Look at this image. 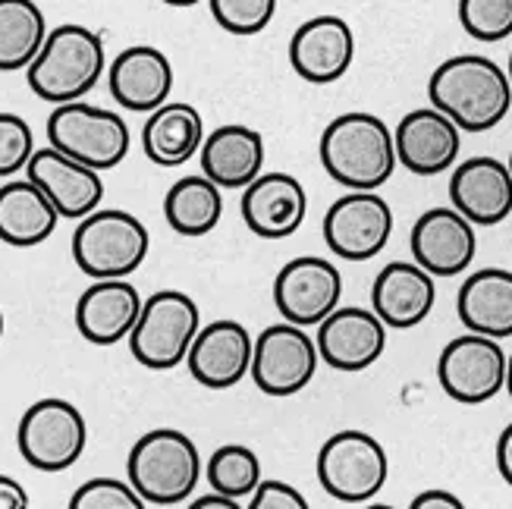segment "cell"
<instances>
[{
  "label": "cell",
  "mask_w": 512,
  "mask_h": 509,
  "mask_svg": "<svg viewBox=\"0 0 512 509\" xmlns=\"http://www.w3.org/2000/svg\"><path fill=\"white\" fill-rule=\"evenodd\" d=\"M431 107L447 114L462 132H487L512 107V85L500 63L481 54L443 60L428 82Z\"/></svg>",
  "instance_id": "6da1fadb"
},
{
  "label": "cell",
  "mask_w": 512,
  "mask_h": 509,
  "mask_svg": "<svg viewBox=\"0 0 512 509\" xmlns=\"http://www.w3.org/2000/svg\"><path fill=\"white\" fill-rule=\"evenodd\" d=\"M318 158L330 180L343 189H381L399 167L390 126L365 110H352L327 123Z\"/></svg>",
  "instance_id": "7a4b0ae2"
},
{
  "label": "cell",
  "mask_w": 512,
  "mask_h": 509,
  "mask_svg": "<svg viewBox=\"0 0 512 509\" xmlns=\"http://www.w3.org/2000/svg\"><path fill=\"white\" fill-rule=\"evenodd\" d=\"M107 70L104 41L98 32L79 22L48 29L41 51L26 66L29 88L48 104H66L85 98Z\"/></svg>",
  "instance_id": "3957f363"
},
{
  "label": "cell",
  "mask_w": 512,
  "mask_h": 509,
  "mask_svg": "<svg viewBox=\"0 0 512 509\" xmlns=\"http://www.w3.org/2000/svg\"><path fill=\"white\" fill-rule=\"evenodd\" d=\"M126 475L148 506H176L202 481V456L186 431L154 428L132 444Z\"/></svg>",
  "instance_id": "277c9868"
},
{
  "label": "cell",
  "mask_w": 512,
  "mask_h": 509,
  "mask_svg": "<svg viewBox=\"0 0 512 509\" xmlns=\"http://www.w3.org/2000/svg\"><path fill=\"white\" fill-rule=\"evenodd\" d=\"M151 249L148 227L120 208H95L73 233V261L92 280L136 274Z\"/></svg>",
  "instance_id": "5b68a950"
},
{
  "label": "cell",
  "mask_w": 512,
  "mask_h": 509,
  "mask_svg": "<svg viewBox=\"0 0 512 509\" xmlns=\"http://www.w3.org/2000/svg\"><path fill=\"white\" fill-rule=\"evenodd\" d=\"M202 327V312L189 293L161 290L142 302L136 327L129 330V352L142 368L170 371L186 362V352Z\"/></svg>",
  "instance_id": "8992f818"
},
{
  "label": "cell",
  "mask_w": 512,
  "mask_h": 509,
  "mask_svg": "<svg viewBox=\"0 0 512 509\" xmlns=\"http://www.w3.org/2000/svg\"><path fill=\"white\" fill-rule=\"evenodd\" d=\"M48 142L51 148L70 154L85 167L114 170L126 161L132 136L129 123L117 117L114 110L85 104L79 98L54 104V114L48 117Z\"/></svg>",
  "instance_id": "52a82bcc"
},
{
  "label": "cell",
  "mask_w": 512,
  "mask_h": 509,
  "mask_svg": "<svg viewBox=\"0 0 512 509\" xmlns=\"http://www.w3.org/2000/svg\"><path fill=\"white\" fill-rule=\"evenodd\" d=\"M390 475L387 450L368 431H337L318 453V481L340 503H368L384 491Z\"/></svg>",
  "instance_id": "ba28073f"
},
{
  "label": "cell",
  "mask_w": 512,
  "mask_h": 509,
  "mask_svg": "<svg viewBox=\"0 0 512 509\" xmlns=\"http://www.w3.org/2000/svg\"><path fill=\"white\" fill-rule=\"evenodd\" d=\"M85 444L88 425L82 412L57 396L32 403L19 418L16 447L38 472H66L82 459Z\"/></svg>",
  "instance_id": "9c48e42d"
},
{
  "label": "cell",
  "mask_w": 512,
  "mask_h": 509,
  "mask_svg": "<svg viewBox=\"0 0 512 509\" xmlns=\"http://www.w3.org/2000/svg\"><path fill=\"white\" fill-rule=\"evenodd\" d=\"M393 211L377 189H349L324 214V242L343 261H368L387 249Z\"/></svg>",
  "instance_id": "30bf717a"
},
{
  "label": "cell",
  "mask_w": 512,
  "mask_h": 509,
  "mask_svg": "<svg viewBox=\"0 0 512 509\" xmlns=\"http://www.w3.org/2000/svg\"><path fill=\"white\" fill-rule=\"evenodd\" d=\"M437 381L450 400L481 406L506 387V352L500 340L484 334H462L443 346L437 359Z\"/></svg>",
  "instance_id": "8fae6325"
},
{
  "label": "cell",
  "mask_w": 512,
  "mask_h": 509,
  "mask_svg": "<svg viewBox=\"0 0 512 509\" xmlns=\"http://www.w3.org/2000/svg\"><path fill=\"white\" fill-rule=\"evenodd\" d=\"M318 343L299 324L264 327L252 346V381L267 396H296L318 371Z\"/></svg>",
  "instance_id": "7c38bea8"
},
{
  "label": "cell",
  "mask_w": 512,
  "mask_h": 509,
  "mask_svg": "<svg viewBox=\"0 0 512 509\" xmlns=\"http://www.w3.org/2000/svg\"><path fill=\"white\" fill-rule=\"evenodd\" d=\"M343 299V274L333 261L302 255L286 261L274 280V305L283 321L299 327L321 324Z\"/></svg>",
  "instance_id": "4fadbf2b"
},
{
  "label": "cell",
  "mask_w": 512,
  "mask_h": 509,
  "mask_svg": "<svg viewBox=\"0 0 512 509\" xmlns=\"http://www.w3.org/2000/svg\"><path fill=\"white\" fill-rule=\"evenodd\" d=\"M318 356L327 368L365 371L387 349V324L374 315V308H333L318 324Z\"/></svg>",
  "instance_id": "5bb4252c"
},
{
  "label": "cell",
  "mask_w": 512,
  "mask_h": 509,
  "mask_svg": "<svg viewBox=\"0 0 512 509\" xmlns=\"http://www.w3.org/2000/svg\"><path fill=\"white\" fill-rule=\"evenodd\" d=\"M252 346L255 340L246 324L220 318L208 327H198V334L186 352V368L202 387L230 390L249 374Z\"/></svg>",
  "instance_id": "9a60e30c"
},
{
  "label": "cell",
  "mask_w": 512,
  "mask_h": 509,
  "mask_svg": "<svg viewBox=\"0 0 512 509\" xmlns=\"http://www.w3.org/2000/svg\"><path fill=\"white\" fill-rule=\"evenodd\" d=\"M412 258L434 277H456L472 268L478 252L475 224L453 205L425 211L412 227Z\"/></svg>",
  "instance_id": "2e32d148"
},
{
  "label": "cell",
  "mask_w": 512,
  "mask_h": 509,
  "mask_svg": "<svg viewBox=\"0 0 512 509\" xmlns=\"http://www.w3.org/2000/svg\"><path fill=\"white\" fill-rule=\"evenodd\" d=\"M26 173H29V180L51 198L57 214L66 220H82L85 214L101 208V198H104L101 170L85 167L82 161L70 158V154H63L51 145L32 151Z\"/></svg>",
  "instance_id": "e0dca14e"
},
{
  "label": "cell",
  "mask_w": 512,
  "mask_h": 509,
  "mask_svg": "<svg viewBox=\"0 0 512 509\" xmlns=\"http://www.w3.org/2000/svg\"><path fill=\"white\" fill-rule=\"evenodd\" d=\"M396 161L415 176H437L456 167L462 129L437 107H418L399 120L393 132Z\"/></svg>",
  "instance_id": "ac0fdd59"
},
{
  "label": "cell",
  "mask_w": 512,
  "mask_h": 509,
  "mask_svg": "<svg viewBox=\"0 0 512 509\" xmlns=\"http://www.w3.org/2000/svg\"><path fill=\"white\" fill-rule=\"evenodd\" d=\"M355 35L343 16H315L302 22L289 41V63L311 85H330L349 73Z\"/></svg>",
  "instance_id": "d6986e66"
},
{
  "label": "cell",
  "mask_w": 512,
  "mask_h": 509,
  "mask_svg": "<svg viewBox=\"0 0 512 509\" xmlns=\"http://www.w3.org/2000/svg\"><path fill=\"white\" fill-rule=\"evenodd\" d=\"M239 211L255 236L286 239L302 227L308 214V195L293 173L267 170L242 189Z\"/></svg>",
  "instance_id": "ffe728a7"
},
{
  "label": "cell",
  "mask_w": 512,
  "mask_h": 509,
  "mask_svg": "<svg viewBox=\"0 0 512 509\" xmlns=\"http://www.w3.org/2000/svg\"><path fill=\"white\" fill-rule=\"evenodd\" d=\"M107 85L123 110L151 114V110L167 104L173 92V63L161 48L132 44L107 66Z\"/></svg>",
  "instance_id": "44dd1931"
},
{
  "label": "cell",
  "mask_w": 512,
  "mask_h": 509,
  "mask_svg": "<svg viewBox=\"0 0 512 509\" xmlns=\"http://www.w3.org/2000/svg\"><path fill=\"white\" fill-rule=\"evenodd\" d=\"M453 208L475 227H497L512 214V173L497 158H469L453 170L450 180Z\"/></svg>",
  "instance_id": "7402d4cb"
},
{
  "label": "cell",
  "mask_w": 512,
  "mask_h": 509,
  "mask_svg": "<svg viewBox=\"0 0 512 509\" xmlns=\"http://www.w3.org/2000/svg\"><path fill=\"white\" fill-rule=\"evenodd\" d=\"M437 302L434 274H428L415 261H390L371 286V308L393 330L418 327Z\"/></svg>",
  "instance_id": "603a6c76"
},
{
  "label": "cell",
  "mask_w": 512,
  "mask_h": 509,
  "mask_svg": "<svg viewBox=\"0 0 512 509\" xmlns=\"http://www.w3.org/2000/svg\"><path fill=\"white\" fill-rule=\"evenodd\" d=\"M142 312V293L126 277L95 280L76 302V327L82 340L114 346L129 337Z\"/></svg>",
  "instance_id": "cb8c5ba5"
},
{
  "label": "cell",
  "mask_w": 512,
  "mask_h": 509,
  "mask_svg": "<svg viewBox=\"0 0 512 509\" xmlns=\"http://www.w3.org/2000/svg\"><path fill=\"white\" fill-rule=\"evenodd\" d=\"M198 158H202V173L220 189H246L255 176L264 173L267 145L258 129L227 123L205 136Z\"/></svg>",
  "instance_id": "d4e9b609"
},
{
  "label": "cell",
  "mask_w": 512,
  "mask_h": 509,
  "mask_svg": "<svg viewBox=\"0 0 512 509\" xmlns=\"http://www.w3.org/2000/svg\"><path fill=\"white\" fill-rule=\"evenodd\" d=\"M456 312L465 330L494 340L512 337V271L481 268L459 286Z\"/></svg>",
  "instance_id": "484cf974"
},
{
  "label": "cell",
  "mask_w": 512,
  "mask_h": 509,
  "mask_svg": "<svg viewBox=\"0 0 512 509\" xmlns=\"http://www.w3.org/2000/svg\"><path fill=\"white\" fill-rule=\"evenodd\" d=\"M205 142V120L186 101H167L151 110L142 126V151L158 167H180L192 161Z\"/></svg>",
  "instance_id": "4316f807"
},
{
  "label": "cell",
  "mask_w": 512,
  "mask_h": 509,
  "mask_svg": "<svg viewBox=\"0 0 512 509\" xmlns=\"http://www.w3.org/2000/svg\"><path fill=\"white\" fill-rule=\"evenodd\" d=\"M57 208L29 176L0 186V242L13 249H32L57 230Z\"/></svg>",
  "instance_id": "83f0119b"
},
{
  "label": "cell",
  "mask_w": 512,
  "mask_h": 509,
  "mask_svg": "<svg viewBox=\"0 0 512 509\" xmlns=\"http://www.w3.org/2000/svg\"><path fill=\"white\" fill-rule=\"evenodd\" d=\"M224 214V192L208 176H183L164 195V217L173 233L208 236Z\"/></svg>",
  "instance_id": "f1b7e54d"
},
{
  "label": "cell",
  "mask_w": 512,
  "mask_h": 509,
  "mask_svg": "<svg viewBox=\"0 0 512 509\" xmlns=\"http://www.w3.org/2000/svg\"><path fill=\"white\" fill-rule=\"evenodd\" d=\"M48 38V19L35 0H0V73L26 70Z\"/></svg>",
  "instance_id": "f546056e"
},
{
  "label": "cell",
  "mask_w": 512,
  "mask_h": 509,
  "mask_svg": "<svg viewBox=\"0 0 512 509\" xmlns=\"http://www.w3.org/2000/svg\"><path fill=\"white\" fill-rule=\"evenodd\" d=\"M208 484L211 491L227 494L233 500L252 497V491L258 488L261 481V459L255 450L242 447V444H224L217 447L214 456L208 459Z\"/></svg>",
  "instance_id": "4dcf8cb0"
},
{
  "label": "cell",
  "mask_w": 512,
  "mask_h": 509,
  "mask_svg": "<svg viewBox=\"0 0 512 509\" xmlns=\"http://www.w3.org/2000/svg\"><path fill=\"white\" fill-rule=\"evenodd\" d=\"M459 22L475 41L512 35V0H459Z\"/></svg>",
  "instance_id": "1f68e13d"
},
{
  "label": "cell",
  "mask_w": 512,
  "mask_h": 509,
  "mask_svg": "<svg viewBox=\"0 0 512 509\" xmlns=\"http://www.w3.org/2000/svg\"><path fill=\"white\" fill-rule=\"evenodd\" d=\"M214 22L230 35H258L271 26L277 0H208Z\"/></svg>",
  "instance_id": "d6a6232c"
},
{
  "label": "cell",
  "mask_w": 512,
  "mask_h": 509,
  "mask_svg": "<svg viewBox=\"0 0 512 509\" xmlns=\"http://www.w3.org/2000/svg\"><path fill=\"white\" fill-rule=\"evenodd\" d=\"M145 500L129 481L120 478H92L76 488L70 509H142Z\"/></svg>",
  "instance_id": "836d02e7"
},
{
  "label": "cell",
  "mask_w": 512,
  "mask_h": 509,
  "mask_svg": "<svg viewBox=\"0 0 512 509\" xmlns=\"http://www.w3.org/2000/svg\"><path fill=\"white\" fill-rule=\"evenodd\" d=\"M35 151L32 126L16 114H0V180L26 170Z\"/></svg>",
  "instance_id": "e575fe53"
},
{
  "label": "cell",
  "mask_w": 512,
  "mask_h": 509,
  "mask_svg": "<svg viewBox=\"0 0 512 509\" xmlns=\"http://www.w3.org/2000/svg\"><path fill=\"white\" fill-rule=\"evenodd\" d=\"M249 509H308V500L280 478H261L249 497Z\"/></svg>",
  "instance_id": "d590c367"
},
{
  "label": "cell",
  "mask_w": 512,
  "mask_h": 509,
  "mask_svg": "<svg viewBox=\"0 0 512 509\" xmlns=\"http://www.w3.org/2000/svg\"><path fill=\"white\" fill-rule=\"evenodd\" d=\"M0 509H29L26 488L10 475H0Z\"/></svg>",
  "instance_id": "8d00e7d4"
},
{
  "label": "cell",
  "mask_w": 512,
  "mask_h": 509,
  "mask_svg": "<svg viewBox=\"0 0 512 509\" xmlns=\"http://www.w3.org/2000/svg\"><path fill=\"white\" fill-rule=\"evenodd\" d=\"M412 509H465V503L450 491H425L412 500Z\"/></svg>",
  "instance_id": "74e56055"
},
{
  "label": "cell",
  "mask_w": 512,
  "mask_h": 509,
  "mask_svg": "<svg viewBox=\"0 0 512 509\" xmlns=\"http://www.w3.org/2000/svg\"><path fill=\"white\" fill-rule=\"evenodd\" d=\"M497 469H500L503 481L512 488V422L503 428V434L497 440Z\"/></svg>",
  "instance_id": "f35d334b"
},
{
  "label": "cell",
  "mask_w": 512,
  "mask_h": 509,
  "mask_svg": "<svg viewBox=\"0 0 512 509\" xmlns=\"http://www.w3.org/2000/svg\"><path fill=\"white\" fill-rule=\"evenodd\" d=\"M195 509H242V500H233L227 494H205V497H195L192 500Z\"/></svg>",
  "instance_id": "ab89813d"
},
{
  "label": "cell",
  "mask_w": 512,
  "mask_h": 509,
  "mask_svg": "<svg viewBox=\"0 0 512 509\" xmlns=\"http://www.w3.org/2000/svg\"><path fill=\"white\" fill-rule=\"evenodd\" d=\"M161 4H167V7H195V4H202V0H161Z\"/></svg>",
  "instance_id": "60d3db41"
},
{
  "label": "cell",
  "mask_w": 512,
  "mask_h": 509,
  "mask_svg": "<svg viewBox=\"0 0 512 509\" xmlns=\"http://www.w3.org/2000/svg\"><path fill=\"white\" fill-rule=\"evenodd\" d=\"M506 393L512 396V356H506Z\"/></svg>",
  "instance_id": "b9f144b4"
},
{
  "label": "cell",
  "mask_w": 512,
  "mask_h": 509,
  "mask_svg": "<svg viewBox=\"0 0 512 509\" xmlns=\"http://www.w3.org/2000/svg\"><path fill=\"white\" fill-rule=\"evenodd\" d=\"M506 76H509V85H512V54H509V66H506Z\"/></svg>",
  "instance_id": "7bdbcfd3"
},
{
  "label": "cell",
  "mask_w": 512,
  "mask_h": 509,
  "mask_svg": "<svg viewBox=\"0 0 512 509\" xmlns=\"http://www.w3.org/2000/svg\"><path fill=\"white\" fill-rule=\"evenodd\" d=\"M0 340H4V312H0Z\"/></svg>",
  "instance_id": "ee69618b"
},
{
  "label": "cell",
  "mask_w": 512,
  "mask_h": 509,
  "mask_svg": "<svg viewBox=\"0 0 512 509\" xmlns=\"http://www.w3.org/2000/svg\"><path fill=\"white\" fill-rule=\"evenodd\" d=\"M509 173H512V154H509Z\"/></svg>",
  "instance_id": "f6af8a7d"
}]
</instances>
